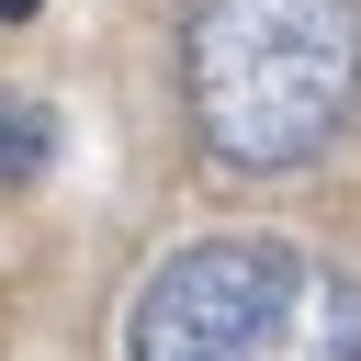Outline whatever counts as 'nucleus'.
<instances>
[{
    "label": "nucleus",
    "mask_w": 361,
    "mask_h": 361,
    "mask_svg": "<svg viewBox=\"0 0 361 361\" xmlns=\"http://www.w3.org/2000/svg\"><path fill=\"white\" fill-rule=\"evenodd\" d=\"M361 102V0H180V113L214 169L282 180Z\"/></svg>",
    "instance_id": "1"
},
{
    "label": "nucleus",
    "mask_w": 361,
    "mask_h": 361,
    "mask_svg": "<svg viewBox=\"0 0 361 361\" xmlns=\"http://www.w3.org/2000/svg\"><path fill=\"white\" fill-rule=\"evenodd\" d=\"M124 361H361V282L305 237H192L135 282Z\"/></svg>",
    "instance_id": "2"
},
{
    "label": "nucleus",
    "mask_w": 361,
    "mask_h": 361,
    "mask_svg": "<svg viewBox=\"0 0 361 361\" xmlns=\"http://www.w3.org/2000/svg\"><path fill=\"white\" fill-rule=\"evenodd\" d=\"M56 169V113L34 90H0V180H45Z\"/></svg>",
    "instance_id": "3"
},
{
    "label": "nucleus",
    "mask_w": 361,
    "mask_h": 361,
    "mask_svg": "<svg viewBox=\"0 0 361 361\" xmlns=\"http://www.w3.org/2000/svg\"><path fill=\"white\" fill-rule=\"evenodd\" d=\"M34 11H45V0H0V23H34Z\"/></svg>",
    "instance_id": "4"
}]
</instances>
